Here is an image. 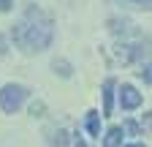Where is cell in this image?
<instances>
[{"label":"cell","instance_id":"1","mask_svg":"<svg viewBox=\"0 0 152 147\" xmlns=\"http://www.w3.org/2000/svg\"><path fill=\"white\" fill-rule=\"evenodd\" d=\"M11 35L22 52H44L54 38V25L46 11H41L38 6H27L25 16L14 25Z\"/></svg>","mask_w":152,"mask_h":147},{"label":"cell","instance_id":"2","mask_svg":"<svg viewBox=\"0 0 152 147\" xmlns=\"http://www.w3.org/2000/svg\"><path fill=\"white\" fill-rule=\"evenodd\" d=\"M30 90L22 87V85H6L3 90H0V109L8 115H14L16 109H22V104L27 101Z\"/></svg>","mask_w":152,"mask_h":147},{"label":"cell","instance_id":"3","mask_svg":"<svg viewBox=\"0 0 152 147\" xmlns=\"http://www.w3.org/2000/svg\"><path fill=\"white\" fill-rule=\"evenodd\" d=\"M120 106L122 109H136V106H141V93L133 85H122V90H120Z\"/></svg>","mask_w":152,"mask_h":147},{"label":"cell","instance_id":"4","mask_svg":"<svg viewBox=\"0 0 152 147\" xmlns=\"http://www.w3.org/2000/svg\"><path fill=\"white\" fill-rule=\"evenodd\" d=\"M141 54H144V49L139 44H122V46H117V60L120 63H133V60H139Z\"/></svg>","mask_w":152,"mask_h":147},{"label":"cell","instance_id":"5","mask_svg":"<svg viewBox=\"0 0 152 147\" xmlns=\"http://www.w3.org/2000/svg\"><path fill=\"white\" fill-rule=\"evenodd\" d=\"M114 87H117L114 79H106L103 82V117H109L111 109H114Z\"/></svg>","mask_w":152,"mask_h":147},{"label":"cell","instance_id":"6","mask_svg":"<svg viewBox=\"0 0 152 147\" xmlns=\"http://www.w3.org/2000/svg\"><path fill=\"white\" fill-rule=\"evenodd\" d=\"M122 144V128L120 125H111L106 136H103V147H120Z\"/></svg>","mask_w":152,"mask_h":147},{"label":"cell","instance_id":"7","mask_svg":"<svg viewBox=\"0 0 152 147\" xmlns=\"http://www.w3.org/2000/svg\"><path fill=\"white\" fill-rule=\"evenodd\" d=\"M49 147H68V131L57 128V131H49Z\"/></svg>","mask_w":152,"mask_h":147},{"label":"cell","instance_id":"8","mask_svg":"<svg viewBox=\"0 0 152 147\" xmlns=\"http://www.w3.org/2000/svg\"><path fill=\"white\" fill-rule=\"evenodd\" d=\"M87 131L92 136H101V120H98V112H87Z\"/></svg>","mask_w":152,"mask_h":147},{"label":"cell","instance_id":"9","mask_svg":"<svg viewBox=\"0 0 152 147\" xmlns=\"http://www.w3.org/2000/svg\"><path fill=\"white\" fill-rule=\"evenodd\" d=\"M52 65H54V71H60V76H71V65L65 60H54Z\"/></svg>","mask_w":152,"mask_h":147},{"label":"cell","instance_id":"10","mask_svg":"<svg viewBox=\"0 0 152 147\" xmlns=\"http://www.w3.org/2000/svg\"><path fill=\"white\" fill-rule=\"evenodd\" d=\"M139 76H141L144 82H152V63H149V65H144V68L139 71Z\"/></svg>","mask_w":152,"mask_h":147},{"label":"cell","instance_id":"11","mask_svg":"<svg viewBox=\"0 0 152 147\" xmlns=\"http://www.w3.org/2000/svg\"><path fill=\"white\" fill-rule=\"evenodd\" d=\"M130 6H139V8H149L152 11V0H128Z\"/></svg>","mask_w":152,"mask_h":147},{"label":"cell","instance_id":"12","mask_svg":"<svg viewBox=\"0 0 152 147\" xmlns=\"http://www.w3.org/2000/svg\"><path fill=\"white\" fill-rule=\"evenodd\" d=\"M41 112H44V104H33V106H30V115L41 117Z\"/></svg>","mask_w":152,"mask_h":147},{"label":"cell","instance_id":"13","mask_svg":"<svg viewBox=\"0 0 152 147\" xmlns=\"http://www.w3.org/2000/svg\"><path fill=\"white\" fill-rule=\"evenodd\" d=\"M125 131H128V134H139V125L133 123V120H128V123H125Z\"/></svg>","mask_w":152,"mask_h":147},{"label":"cell","instance_id":"14","mask_svg":"<svg viewBox=\"0 0 152 147\" xmlns=\"http://www.w3.org/2000/svg\"><path fill=\"white\" fill-rule=\"evenodd\" d=\"M11 6H14L11 0H0V11H11Z\"/></svg>","mask_w":152,"mask_h":147},{"label":"cell","instance_id":"15","mask_svg":"<svg viewBox=\"0 0 152 147\" xmlns=\"http://www.w3.org/2000/svg\"><path fill=\"white\" fill-rule=\"evenodd\" d=\"M125 147H147V144H141V142H133V144H125Z\"/></svg>","mask_w":152,"mask_h":147},{"label":"cell","instance_id":"16","mask_svg":"<svg viewBox=\"0 0 152 147\" xmlns=\"http://www.w3.org/2000/svg\"><path fill=\"white\" fill-rule=\"evenodd\" d=\"M3 52H6V41H3V38H0V54H3Z\"/></svg>","mask_w":152,"mask_h":147},{"label":"cell","instance_id":"17","mask_svg":"<svg viewBox=\"0 0 152 147\" xmlns=\"http://www.w3.org/2000/svg\"><path fill=\"white\" fill-rule=\"evenodd\" d=\"M76 147H87V144H84V139H76Z\"/></svg>","mask_w":152,"mask_h":147}]
</instances>
